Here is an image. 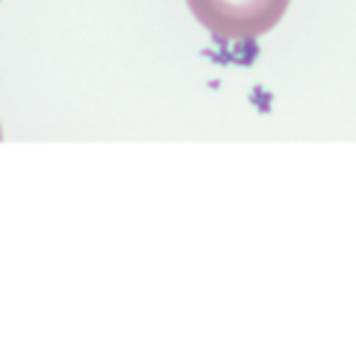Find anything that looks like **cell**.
<instances>
[{"label":"cell","instance_id":"1","mask_svg":"<svg viewBox=\"0 0 356 351\" xmlns=\"http://www.w3.org/2000/svg\"><path fill=\"white\" fill-rule=\"evenodd\" d=\"M291 0H188L195 20L220 42H252L281 22Z\"/></svg>","mask_w":356,"mask_h":351},{"label":"cell","instance_id":"2","mask_svg":"<svg viewBox=\"0 0 356 351\" xmlns=\"http://www.w3.org/2000/svg\"><path fill=\"white\" fill-rule=\"evenodd\" d=\"M0 139H3V129H0Z\"/></svg>","mask_w":356,"mask_h":351}]
</instances>
